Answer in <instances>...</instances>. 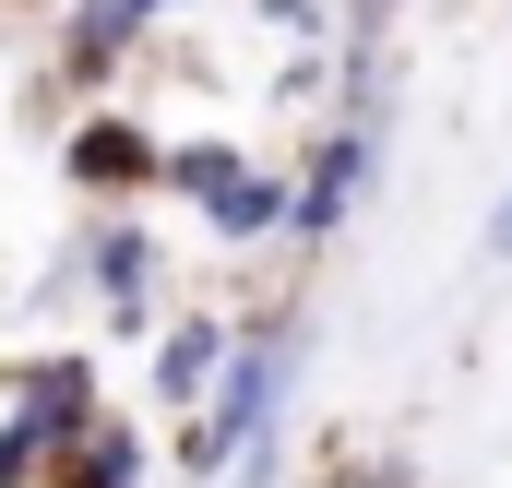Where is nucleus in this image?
I'll list each match as a JSON object with an SVG mask.
<instances>
[{"label": "nucleus", "instance_id": "f257e3e1", "mask_svg": "<svg viewBox=\"0 0 512 488\" xmlns=\"http://www.w3.org/2000/svg\"><path fill=\"white\" fill-rule=\"evenodd\" d=\"M298 369H310V310H239L215 393H203L191 417H167L155 465H179V477H203V488H274Z\"/></svg>", "mask_w": 512, "mask_h": 488}, {"label": "nucleus", "instance_id": "f03ea898", "mask_svg": "<svg viewBox=\"0 0 512 488\" xmlns=\"http://www.w3.org/2000/svg\"><path fill=\"white\" fill-rule=\"evenodd\" d=\"M72 262H84V310H96V334L143 358L155 322L179 310V298H167V227H155V203L84 215V227H72Z\"/></svg>", "mask_w": 512, "mask_h": 488}, {"label": "nucleus", "instance_id": "7ed1b4c3", "mask_svg": "<svg viewBox=\"0 0 512 488\" xmlns=\"http://www.w3.org/2000/svg\"><path fill=\"white\" fill-rule=\"evenodd\" d=\"M155 24H167V0H60L48 12V72H36V108H96V96H120L131 60L155 48Z\"/></svg>", "mask_w": 512, "mask_h": 488}, {"label": "nucleus", "instance_id": "20e7f679", "mask_svg": "<svg viewBox=\"0 0 512 488\" xmlns=\"http://www.w3.org/2000/svg\"><path fill=\"white\" fill-rule=\"evenodd\" d=\"M155 155H167V131L120 108V96H96V108H72L60 143H48V167H60V191L84 203V215H120V203H155Z\"/></svg>", "mask_w": 512, "mask_h": 488}, {"label": "nucleus", "instance_id": "39448f33", "mask_svg": "<svg viewBox=\"0 0 512 488\" xmlns=\"http://www.w3.org/2000/svg\"><path fill=\"white\" fill-rule=\"evenodd\" d=\"M370 179H382V131L370 120H322L298 155H286V250H334L346 227H358Z\"/></svg>", "mask_w": 512, "mask_h": 488}, {"label": "nucleus", "instance_id": "423d86ee", "mask_svg": "<svg viewBox=\"0 0 512 488\" xmlns=\"http://www.w3.org/2000/svg\"><path fill=\"white\" fill-rule=\"evenodd\" d=\"M108 405H120V393H108V358H96V346H72V334H48V346H12V358H0V417H24L48 453H60V441H84Z\"/></svg>", "mask_w": 512, "mask_h": 488}, {"label": "nucleus", "instance_id": "0eeeda50", "mask_svg": "<svg viewBox=\"0 0 512 488\" xmlns=\"http://www.w3.org/2000/svg\"><path fill=\"white\" fill-rule=\"evenodd\" d=\"M227 310H167L155 322V346H143V417L167 429V417H191L203 393H215V369H227Z\"/></svg>", "mask_w": 512, "mask_h": 488}, {"label": "nucleus", "instance_id": "6e6552de", "mask_svg": "<svg viewBox=\"0 0 512 488\" xmlns=\"http://www.w3.org/2000/svg\"><path fill=\"white\" fill-rule=\"evenodd\" d=\"M191 227L227 250V262L286 250V155H239V179H227V191H203V203H191Z\"/></svg>", "mask_w": 512, "mask_h": 488}, {"label": "nucleus", "instance_id": "1a4fd4ad", "mask_svg": "<svg viewBox=\"0 0 512 488\" xmlns=\"http://www.w3.org/2000/svg\"><path fill=\"white\" fill-rule=\"evenodd\" d=\"M36 488H155V429H143V405H108L84 441H60Z\"/></svg>", "mask_w": 512, "mask_h": 488}, {"label": "nucleus", "instance_id": "9d476101", "mask_svg": "<svg viewBox=\"0 0 512 488\" xmlns=\"http://www.w3.org/2000/svg\"><path fill=\"white\" fill-rule=\"evenodd\" d=\"M24 310H36V322H48V334H60V322H72V310H84V262H72V239L48 250V262H36V274H24Z\"/></svg>", "mask_w": 512, "mask_h": 488}, {"label": "nucleus", "instance_id": "9b49d317", "mask_svg": "<svg viewBox=\"0 0 512 488\" xmlns=\"http://www.w3.org/2000/svg\"><path fill=\"white\" fill-rule=\"evenodd\" d=\"M262 24H274V36H298V48H322V36H334V0H251Z\"/></svg>", "mask_w": 512, "mask_h": 488}, {"label": "nucleus", "instance_id": "f8f14e48", "mask_svg": "<svg viewBox=\"0 0 512 488\" xmlns=\"http://www.w3.org/2000/svg\"><path fill=\"white\" fill-rule=\"evenodd\" d=\"M36 465H48V441L24 417H0V488H36Z\"/></svg>", "mask_w": 512, "mask_h": 488}, {"label": "nucleus", "instance_id": "ddd939ff", "mask_svg": "<svg viewBox=\"0 0 512 488\" xmlns=\"http://www.w3.org/2000/svg\"><path fill=\"white\" fill-rule=\"evenodd\" d=\"M489 250H501V262H512V191H501V203H489Z\"/></svg>", "mask_w": 512, "mask_h": 488}, {"label": "nucleus", "instance_id": "4468645a", "mask_svg": "<svg viewBox=\"0 0 512 488\" xmlns=\"http://www.w3.org/2000/svg\"><path fill=\"white\" fill-rule=\"evenodd\" d=\"M167 12H203V0H167Z\"/></svg>", "mask_w": 512, "mask_h": 488}]
</instances>
